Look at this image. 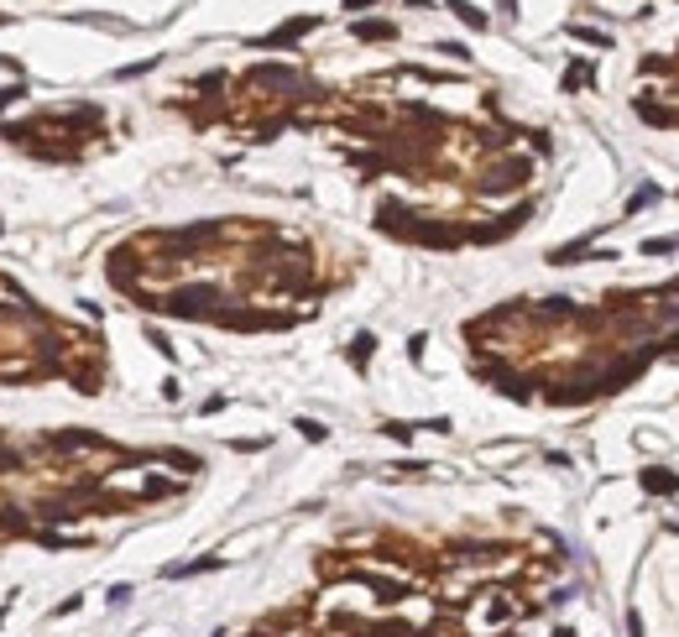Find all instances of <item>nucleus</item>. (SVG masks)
Here are the masks:
<instances>
[{"label": "nucleus", "mask_w": 679, "mask_h": 637, "mask_svg": "<svg viewBox=\"0 0 679 637\" xmlns=\"http://www.w3.org/2000/svg\"><path fill=\"white\" fill-rule=\"evenodd\" d=\"M643 491H653V496H674V491H679V475H669V470H643Z\"/></svg>", "instance_id": "1"}, {"label": "nucleus", "mask_w": 679, "mask_h": 637, "mask_svg": "<svg viewBox=\"0 0 679 637\" xmlns=\"http://www.w3.org/2000/svg\"><path fill=\"white\" fill-rule=\"evenodd\" d=\"M361 6H376V0H345V11H361Z\"/></svg>", "instance_id": "6"}, {"label": "nucleus", "mask_w": 679, "mask_h": 637, "mask_svg": "<svg viewBox=\"0 0 679 637\" xmlns=\"http://www.w3.org/2000/svg\"><path fill=\"white\" fill-rule=\"evenodd\" d=\"M371 345H376L371 334H356V345H350V361H356V366H366V361H371Z\"/></svg>", "instance_id": "4"}, {"label": "nucleus", "mask_w": 679, "mask_h": 637, "mask_svg": "<svg viewBox=\"0 0 679 637\" xmlns=\"http://www.w3.org/2000/svg\"><path fill=\"white\" fill-rule=\"evenodd\" d=\"M450 11H455V16H460V21H465V26H476V32H481V26H486V16H481V11H476V6H465V0H450Z\"/></svg>", "instance_id": "2"}, {"label": "nucleus", "mask_w": 679, "mask_h": 637, "mask_svg": "<svg viewBox=\"0 0 679 637\" xmlns=\"http://www.w3.org/2000/svg\"><path fill=\"white\" fill-rule=\"evenodd\" d=\"M674 246H679V240H648L643 251H648V256H664V251H674Z\"/></svg>", "instance_id": "5"}, {"label": "nucleus", "mask_w": 679, "mask_h": 637, "mask_svg": "<svg viewBox=\"0 0 679 637\" xmlns=\"http://www.w3.org/2000/svg\"><path fill=\"white\" fill-rule=\"evenodd\" d=\"M356 37H361V42H381V37H392V26H387V21H361Z\"/></svg>", "instance_id": "3"}]
</instances>
